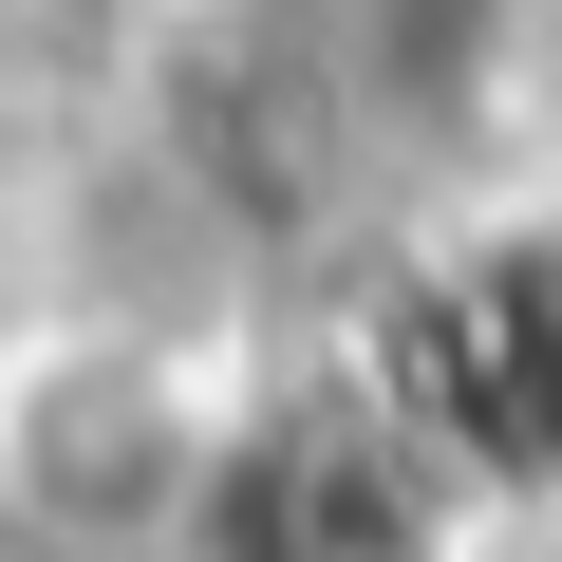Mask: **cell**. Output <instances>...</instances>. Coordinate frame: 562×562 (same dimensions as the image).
<instances>
[{
    "label": "cell",
    "mask_w": 562,
    "mask_h": 562,
    "mask_svg": "<svg viewBox=\"0 0 562 562\" xmlns=\"http://www.w3.org/2000/svg\"><path fill=\"white\" fill-rule=\"evenodd\" d=\"M431 543H450V487H431V450L375 394L244 413L225 431V487L188 525V562H431Z\"/></svg>",
    "instance_id": "obj_3"
},
{
    "label": "cell",
    "mask_w": 562,
    "mask_h": 562,
    "mask_svg": "<svg viewBox=\"0 0 562 562\" xmlns=\"http://www.w3.org/2000/svg\"><path fill=\"white\" fill-rule=\"evenodd\" d=\"M132 38V0H0V94H57L76 57Z\"/></svg>",
    "instance_id": "obj_4"
},
{
    "label": "cell",
    "mask_w": 562,
    "mask_h": 562,
    "mask_svg": "<svg viewBox=\"0 0 562 562\" xmlns=\"http://www.w3.org/2000/svg\"><path fill=\"white\" fill-rule=\"evenodd\" d=\"M357 394L431 450L450 506H543V487H562V206L431 244V262L394 281Z\"/></svg>",
    "instance_id": "obj_1"
},
{
    "label": "cell",
    "mask_w": 562,
    "mask_h": 562,
    "mask_svg": "<svg viewBox=\"0 0 562 562\" xmlns=\"http://www.w3.org/2000/svg\"><path fill=\"white\" fill-rule=\"evenodd\" d=\"M225 394L169 338H38L0 375V506L57 562H188L206 487H225Z\"/></svg>",
    "instance_id": "obj_2"
},
{
    "label": "cell",
    "mask_w": 562,
    "mask_h": 562,
    "mask_svg": "<svg viewBox=\"0 0 562 562\" xmlns=\"http://www.w3.org/2000/svg\"><path fill=\"white\" fill-rule=\"evenodd\" d=\"M132 20H188V0H132Z\"/></svg>",
    "instance_id": "obj_5"
}]
</instances>
